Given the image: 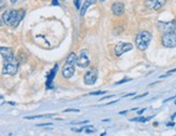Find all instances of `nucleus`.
<instances>
[{"label":"nucleus","instance_id":"obj_1","mask_svg":"<svg viewBox=\"0 0 176 136\" xmlns=\"http://www.w3.org/2000/svg\"><path fill=\"white\" fill-rule=\"evenodd\" d=\"M151 38H152V35L149 31L147 30L140 31L135 38V44L137 47V49L140 50V51H145L148 48V45H149Z\"/></svg>","mask_w":176,"mask_h":136},{"label":"nucleus","instance_id":"obj_2","mask_svg":"<svg viewBox=\"0 0 176 136\" xmlns=\"http://www.w3.org/2000/svg\"><path fill=\"white\" fill-rule=\"evenodd\" d=\"M17 68H18V62L15 57H13L11 59H7L4 67L2 69V73L8 76H13L17 72Z\"/></svg>","mask_w":176,"mask_h":136},{"label":"nucleus","instance_id":"obj_3","mask_svg":"<svg viewBox=\"0 0 176 136\" xmlns=\"http://www.w3.org/2000/svg\"><path fill=\"white\" fill-rule=\"evenodd\" d=\"M25 16V10H11V20L9 26L11 27H17L21 21Z\"/></svg>","mask_w":176,"mask_h":136},{"label":"nucleus","instance_id":"obj_4","mask_svg":"<svg viewBox=\"0 0 176 136\" xmlns=\"http://www.w3.org/2000/svg\"><path fill=\"white\" fill-rule=\"evenodd\" d=\"M76 65L80 68H87L90 66V57H89V52L87 50H83L80 52L79 55H77V61H76Z\"/></svg>","mask_w":176,"mask_h":136},{"label":"nucleus","instance_id":"obj_5","mask_svg":"<svg viewBox=\"0 0 176 136\" xmlns=\"http://www.w3.org/2000/svg\"><path fill=\"white\" fill-rule=\"evenodd\" d=\"M162 44L165 48H175L176 47V35L175 33L163 34L162 36Z\"/></svg>","mask_w":176,"mask_h":136},{"label":"nucleus","instance_id":"obj_6","mask_svg":"<svg viewBox=\"0 0 176 136\" xmlns=\"http://www.w3.org/2000/svg\"><path fill=\"white\" fill-rule=\"evenodd\" d=\"M132 49H133V44H132V43L120 42V43H118V44L115 47V50H113V52H115L116 56L119 57V56H121L122 54H124V53L131 51Z\"/></svg>","mask_w":176,"mask_h":136},{"label":"nucleus","instance_id":"obj_7","mask_svg":"<svg viewBox=\"0 0 176 136\" xmlns=\"http://www.w3.org/2000/svg\"><path fill=\"white\" fill-rule=\"evenodd\" d=\"M158 29L162 31L163 34H169V33H175L176 26L175 22H158Z\"/></svg>","mask_w":176,"mask_h":136},{"label":"nucleus","instance_id":"obj_8","mask_svg":"<svg viewBox=\"0 0 176 136\" xmlns=\"http://www.w3.org/2000/svg\"><path fill=\"white\" fill-rule=\"evenodd\" d=\"M97 80V69L92 68L89 71H87L84 75V83L87 85H92L95 83Z\"/></svg>","mask_w":176,"mask_h":136},{"label":"nucleus","instance_id":"obj_9","mask_svg":"<svg viewBox=\"0 0 176 136\" xmlns=\"http://www.w3.org/2000/svg\"><path fill=\"white\" fill-rule=\"evenodd\" d=\"M75 72H76V70H75L73 64L66 63V65H65L63 67V69H62V75H63V77L65 79H70V78L75 75Z\"/></svg>","mask_w":176,"mask_h":136},{"label":"nucleus","instance_id":"obj_10","mask_svg":"<svg viewBox=\"0 0 176 136\" xmlns=\"http://www.w3.org/2000/svg\"><path fill=\"white\" fill-rule=\"evenodd\" d=\"M111 11L112 13L115 15H117V16H120V15H122L124 13V6L122 2L120 1H116L112 3L111 6Z\"/></svg>","mask_w":176,"mask_h":136},{"label":"nucleus","instance_id":"obj_11","mask_svg":"<svg viewBox=\"0 0 176 136\" xmlns=\"http://www.w3.org/2000/svg\"><path fill=\"white\" fill-rule=\"evenodd\" d=\"M0 54L2 55V57L4 58V61L7 59H11L14 57L13 54V50L11 48H6V47H0Z\"/></svg>","mask_w":176,"mask_h":136},{"label":"nucleus","instance_id":"obj_12","mask_svg":"<svg viewBox=\"0 0 176 136\" xmlns=\"http://www.w3.org/2000/svg\"><path fill=\"white\" fill-rule=\"evenodd\" d=\"M95 2H96V0H85L84 3L82 4V7H81V9H80V14L84 15L85 12H87V10L89 9V7L95 4Z\"/></svg>","mask_w":176,"mask_h":136},{"label":"nucleus","instance_id":"obj_13","mask_svg":"<svg viewBox=\"0 0 176 136\" xmlns=\"http://www.w3.org/2000/svg\"><path fill=\"white\" fill-rule=\"evenodd\" d=\"M76 61H77V54H76V53H73V52H71L70 54L67 56V58H66V63L73 64V65L76 64Z\"/></svg>","mask_w":176,"mask_h":136},{"label":"nucleus","instance_id":"obj_14","mask_svg":"<svg viewBox=\"0 0 176 136\" xmlns=\"http://www.w3.org/2000/svg\"><path fill=\"white\" fill-rule=\"evenodd\" d=\"M10 20H11V11H6V12L2 14V21L6 25L10 24Z\"/></svg>","mask_w":176,"mask_h":136},{"label":"nucleus","instance_id":"obj_15","mask_svg":"<svg viewBox=\"0 0 176 136\" xmlns=\"http://www.w3.org/2000/svg\"><path fill=\"white\" fill-rule=\"evenodd\" d=\"M57 68H59V66L57 65H55V67L51 70V73L49 75V77H48V82H47V84H48V86H50V84H51V82H52V80H53V78H54V76H55V73H56V70H57Z\"/></svg>","mask_w":176,"mask_h":136},{"label":"nucleus","instance_id":"obj_16","mask_svg":"<svg viewBox=\"0 0 176 136\" xmlns=\"http://www.w3.org/2000/svg\"><path fill=\"white\" fill-rule=\"evenodd\" d=\"M166 2H168V0H157V2H156V6H154V10H156V11L160 10L161 8H163V7L165 6V4H166Z\"/></svg>","mask_w":176,"mask_h":136},{"label":"nucleus","instance_id":"obj_17","mask_svg":"<svg viewBox=\"0 0 176 136\" xmlns=\"http://www.w3.org/2000/svg\"><path fill=\"white\" fill-rule=\"evenodd\" d=\"M156 2L157 0H145V6L148 9H154V6H156Z\"/></svg>","mask_w":176,"mask_h":136},{"label":"nucleus","instance_id":"obj_18","mask_svg":"<svg viewBox=\"0 0 176 136\" xmlns=\"http://www.w3.org/2000/svg\"><path fill=\"white\" fill-rule=\"evenodd\" d=\"M154 117V116H152ZM152 117H149V118H144V117H137V118H133V119H131V121L132 122H146V121H148V120H150L152 118Z\"/></svg>","mask_w":176,"mask_h":136},{"label":"nucleus","instance_id":"obj_19","mask_svg":"<svg viewBox=\"0 0 176 136\" xmlns=\"http://www.w3.org/2000/svg\"><path fill=\"white\" fill-rule=\"evenodd\" d=\"M53 115H40V116H32V117H25L24 119L26 120H32V119H39V118H43V117H51Z\"/></svg>","mask_w":176,"mask_h":136},{"label":"nucleus","instance_id":"obj_20","mask_svg":"<svg viewBox=\"0 0 176 136\" xmlns=\"http://www.w3.org/2000/svg\"><path fill=\"white\" fill-rule=\"evenodd\" d=\"M106 92L105 91H98V92H92V93H90V95H93V96H95V95H104Z\"/></svg>","mask_w":176,"mask_h":136},{"label":"nucleus","instance_id":"obj_21","mask_svg":"<svg viewBox=\"0 0 176 136\" xmlns=\"http://www.w3.org/2000/svg\"><path fill=\"white\" fill-rule=\"evenodd\" d=\"M6 7H7V2L4 0H0V11L3 10Z\"/></svg>","mask_w":176,"mask_h":136},{"label":"nucleus","instance_id":"obj_22","mask_svg":"<svg viewBox=\"0 0 176 136\" xmlns=\"http://www.w3.org/2000/svg\"><path fill=\"white\" fill-rule=\"evenodd\" d=\"M84 133H85V134H93V133H94L93 128H87V129H85V131H84Z\"/></svg>","mask_w":176,"mask_h":136},{"label":"nucleus","instance_id":"obj_23","mask_svg":"<svg viewBox=\"0 0 176 136\" xmlns=\"http://www.w3.org/2000/svg\"><path fill=\"white\" fill-rule=\"evenodd\" d=\"M75 6L78 10H80L81 9V0H75Z\"/></svg>","mask_w":176,"mask_h":136},{"label":"nucleus","instance_id":"obj_24","mask_svg":"<svg viewBox=\"0 0 176 136\" xmlns=\"http://www.w3.org/2000/svg\"><path fill=\"white\" fill-rule=\"evenodd\" d=\"M79 109H65L64 112H79Z\"/></svg>","mask_w":176,"mask_h":136},{"label":"nucleus","instance_id":"obj_25","mask_svg":"<svg viewBox=\"0 0 176 136\" xmlns=\"http://www.w3.org/2000/svg\"><path fill=\"white\" fill-rule=\"evenodd\" d=\"M128 81H131V79H123V80H121V81H118L117 83H116V85L122 84V83H125V82H128Z\"/></svg>","mask_w":176,"mask_h":136},{"label":"nucleus","instance_id":"obj_26","mask_svg":"<svg viewBox=\"0 0 176 136\" xmlns=\"http://www.w3.org/2000/svg\"><path fill=\"white\" fill-rule=\"evenodd\" d=\"M144 96H147V93H144V94H142V95L135 96V97H134V98H132V100H137V98H142V97H144Z\"/></svg>","mask_w":176,"mask_h":136},{"label":"nucleus","instance_id":"obj_27","mask_svg":"<svg viewBox=\"0 0 176 136\" xmlns=\"http://www.w3.org/2000/svg\"><path fill=\"white\" fill-rule=\"evenodd\" d=\"M145 110H146V108H144V109H140V110H139V111H138V116H140V115H142V114H143V112H144V111H145Z\"/></svg>","mask_w":176,"mask_h":136},{"label":"nucleus","instance_id":"obj_28","mask_svg":"<svg viewBox=\"0 0 176 136\" xmlns=\"http://www.w3.org/2000/svg\"><path fill=\"white\" fill-rule=\"evenodd\" d=\"M52 2H53V4H54V6H59V1H57V0H53Z\"/></svg>","mask_w":176,"mask_h":136},{"label":"nucleus","instance_id":"obj_29","mask_svg":"<svg viewBox=\"0 0 176 136\" xmlns=\"http://www.w3.org/2000/svg\"><path fill=\"white\" fill-rule=\"evenodd\" d=\"M174 125H175L174 122H169L168 123V126H174Z\"/></svg>","mask_w":176,"mask_h":136},{"label":"nucleus","instance_id":"obj_30","mask_svg":"<svg viewBox=\"0 0 176 136\" xmlns=\"http://www.w3.org/2000/svg\"><path fill=\"white\" fill-rule=\"evenodd\" d=\"M133 95H135V93H130V94H126L124 97H129V96H133Z\"/></svg>","mask_w":176,"mask_h":136},{"label":"nucleus","instance_id":"obj_31","mask_svg":"<svg viewBox=\"0 0 176 136\" xmlns=\"http://www.w3.org/2000/svg\"><path fill=\"white\" fill-rule=\"evenodd\" d=\"M128 112V110H124V111H121L120 112V115H124V114H126Z\"/></svg>","mask_w":176,"mask_h":136},{"label":"nucleus","instance_id":"obj_32","mask_svg":"<svg viewBox=\"0 0 176 136\" xmlns=\"http://www.w3.org/2000/svg\"><path fill=\"white\" fill-rule=\"evenodd\" d=\"M3 24H4V23H3V21H2V20H0V26H2V25H3Z\"/></svg>","mask_w":176,"mask_h":136},{"label":"nucleus","instance_id":"obj_33","mask_svg":"<svg viewBox=\"0 0 176 136\" xmlns=\"http://www.w3.org/2000/svg\"><path fill=\"white\" fill-rule=\"evenodd\" d=\"M16 1H17V0H11V2H12V3H15Z\"/></svg>","mask_w":176,"mask_h":136},{"label":"nucleus","instance_id":"obj_34","mask_svg":"<svg viewBox=\"0 0 176 136\" xmlns=\"http://www.w3.org/2000/svg\"><path fill=\"white\" fill-rule=\"evenodd\" d=\"M175 117H176V112H175V114H174V115H173V116H172V119H174Z\"/></svg>","mask_w":176,"mask_h":136},{"label":"nucleus","instance_id":"obj_35","mask_svg":"<svg viewBox=\"0 0 176 136\" xmlns=\"http://www.w3.org/2000/svg\"><path fill=\"white\" fill-rule=\"evenodd\" d=\"M174 22H175V26H176V18H175V20H174Z\"/></svg>","mask_w":176,"mask_h":136},{"label":"nucleus","instance_id":"obj_36","mask_svg":"<svg viewBox=\"0 0 176 136\" xmlns=\"http://www.w3.org/2000/svg\"><path fill=\"white\" fill-rule=\"evenodd\" d=\"M99 1H102V2H104V1H105V0H99Z\"/></svg>","mask_w":176,"mask_h":136},{"label":"nucleus","instance_id":"obj_37","mask_svg":"<svg viewBox=\"0 0 176 136\" xmlns=\"http://www.w3.org/2000/svg\"><path fill=\"white\" fill-rule=\"evenodd\" d=\"M175 104H176V100H175Z\"/></svg>","mask_w":176,"mask_h":136}]
</instances>
